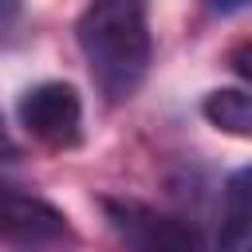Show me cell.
<instances>
[{"mask_svg":"<svg viewBox=\"0 0 252 252\" xmlns=\"http://www.w3.org/2000/svg\"><path fill=\"white\" fill-rule=\"evenodd\" d=\"M228 63H232V71H236L244 83H252V39H248V43H240V47L228 55Z\"/></svg>","mask_w":252,"mask_h":252,"instance_id":"obj_7","label":"cell"},{"mask_svg":"<svg viewBox=\"0 0 252 252\" xmlns=\"http://www.w3.org/2000/svg\"><path fill=\"white\" fill-rule=\"evenodd\" d=\"M102 213L126 252H209L201 232L138 197H102Z\"/></svg>","mask_w":252,"mask_h":252,"instance_id":"obj_2","label":"cell"},{"mask_svg":"<svg viewBox=\"0 0 252 252\" xmlns=\"http://www.w3.org/2000/svg\"><path fill=\"white\" fill-rule=\"evenodd\" d=\"M0 154H4V158H16V146H12L8 130H4V122H0Z\"/></svg>","mask_w":252,"mask_h":252,"instance_id":"obj_10","label":"cell"},{"mask_svg":"<svg viewBox=\"0 0 252 252\" xmlns=\"http://www.w3.org/2000/svg\"><path fill=\"white\" fill-rule=\"evenodd\" d=\"M20 126L47 150H75L83 142V98L71 83H39L20 94Z\"/></svg>","mask_w":252,"mask_h":252,"instance_id":"obj_3","label":"cell"},{"mask_svg":"<svg viewBox=\"0 0 252 252\" xmlns=\"http://www.w3.org/2000/svg\"><path fill=\"white\" fill-rule=\"evenodd\" d=\"M71 232L67 217L28 193V189H16V185H0V240L8 244H51V240H63Z\"/></svg>","mask_w":252,"mask_h":252,"instance_id":"obj_4","label":"cell"},{"mask_svg":"<svg viewBox=\"0 0 252 252\" xmlns=\"http://www.w3.org/2000/svg\"><path fill=\"white\" fill-rule=\"evenodd\" d=\"M75 39L106 102H126L138 94L154 63L146 0H91L75 24Z\"/></svg>","mask_w":252,"mask_h":252,"instance_id":"obj_1","label":"cell"},{"mask_svg":"<svg viewBox=\"0 0 252 252\" xmlns=\"http://www.w3.org/2000/svg\"><path fill=\"white\" fill-rule=\"evenodd\" d=\"M201 114H205L209 126H217L220 134L252 138V91H240V87L209 91L205 102H201Z\"/></svg>","mask_w":252,"mask_h":252,"instance_id":"obj_6","label":"cell"},{"mask_svg":"<svg viewBox=\"0 0 252 252\" xmlns=\"http://www.w3.org/2000/svg\"><path fill=\"white\" fill-rule=\"evenodd\" d=\"M20 8H24V0H0V39L12 32V24L20 20Z\"/></svg>","mask_w":252,"mask_h":252,"instance_id":"obj_8","label":"cell"},{"mask_svg":"<svg viewBox=\"0 0 252 252\" xmlns=\"http://www.w3.org/2000/svg\"><path fill=\"white\" fill-rule=\"evenodd\" d=\"M252 248V165L232 169L217 201V252Z\"/></svg>","mask_w":252,"mask_h":252,"instance_id":"obj_5","label":"cell"},{"mask_svg":"<svg viewBox=\"0 0 252 252\" xmlns=\"http://www.w3.org/2000/svg\"><path fill=\"white\" fill-rule=\"evenodd\" d=\"M213 4V12H236V8H244L248 0H209Z\"/></svg>","mask_w":252,"mask_h":252,"instance_id":"obj_9","label":"cell"}]
</instances>
